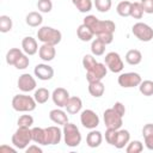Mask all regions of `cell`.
Returning <instances> with one entry per match:
<instances>
[{
    "instance_id": "1",
    "label": "cell",
    "mask_w": 153,
    "mask_h": 153,
    "mask_svg": "<svg viewBox=\"0 0 153 153\" xmlns=\"http://www.w3.org/2000/svg\"><path fill=\"white\" fill-rule=\"evenodd\" d=\"M84 24H86L94 33V36H98L104 32H115L116 25L111 20H99L96 16L88 14L84 18Z\"/></svg>"
},
{
    "instance_id": "2",
    "label": "cell",
    "mask_w": 153,
    "mask_h": 153,
    "mask_svg": "<svg viewBox=\"0 0 153 153\" xmlns=\"http://www.w3.org/2000/svg\"><path fill=\"white\" fill-rule=\"evenodd\" d=\"M37 102L33 97L26 94H16L12 98V108L18 112H30L36 109Z\"/></svg>"
},
{
    "instance_id": "3",
    "label": "cell",
    "mask_w": 153,
    "mask_h": 153,
    "mask_svg": "<svg viewBox=\"0 0 153 153\" xmlns=\"http://www.w3.org/2000/svg\"><path fill=\"white\" fill-rule=\"evenodd\" d=\"M37 38L42 43H48L56 45L62 39V33L57 29H54L51 26H42L37 31Z\"/></svg>"
},
{
    "instance_id": "4",
    "label": "cell",
    "mask_w": 153,
    "mask_h": 153,
    "mask_svg": "<svg viewBox=\"0 0 153 153\" xmlns=\"http://www.w3.org/2000/svg\"><path fill=\"white\" fill-rule=\"evenodd\" d=\"M32 141L31 129L26 127H18V129L12 135V143L18 149H25Z\"/></svg>"
},
{
    "instance_id": "5",
    "label": "cell",
    "mask_w": 153,
    "mask_h": 153,
    "mask_svg": "<svg viewBox=\"0 0 153 153\" xmlns=\"http://www.w3.org/2000/svg\"><path fill=\"white\" fill-rule=\"evenodd\" d=\"M63 139H65V143L68 147H76L80 145L81 142V134L79 128L73 124V123H66L63 126Z\"/></svg>"
},
{
    "instance_id": "6",
    "label": "cell",
    "mask_w": 153,
    "mask_h": 153,
    "mask_svg": "<svg viewBox=\"0 0 153 153\" xmlns=\"http://www.w3.org/2000/svg\"><path fill=\"white\" fill-rule=\"evenodd\" d=\"M131 32L141 42H149L153 38V29L149 25H147L146 23L139 22V23L134 24L131 27Z\"/></svg>"
},
{
    "instance_id": "7",
    "label": "cell",
    "mask_w": 153,
    "mask_h": 153,
    "mask_svg": "<svg viewBox=\"0 0 153 153\" xmlns=\"http://www.w3.org/2000/svg\"><path fill=\"white\" fill-rule=\"evenodd\" d=\"M103 118H104V123L106 128H111V129H120L123 124L122 121V116L114 109H106L103 114Z\"/></svg>"
},
{
    "instance_id": "8",
    "label": "cell",
    "mask_w": 153,
    "mask_h": 153,
    "mask_svg": "<svg viewBox=\"0 0 153 153\" xmlns=\"http://www.w3.org/2000/svg\"><path fill=\"white\" fill-rule=\"evenodd\" d=\"M118 85L124 87V88H130V87H135V86H139L142 81L141 79V75L139 73H135V72H128V73H122L120 74L118 79Z\"/></svg>"
},
{
    "instance_id": "9",
    "label": "cell",
    "mask_w": 153,
    "mask_h": 153,
    "mask_svg": "<svg viewBox=\"0 0 153 153\" xmlns=\"http://www.w3.org/2000/svg\"><path fill=\"white\" fill-rule=\"evenodd\" d=\"M104 61H105V65L106 67L112 72V73H120L122 72L123 69V61L120 56L118 53H115V51H110L105 55L104 57Z\"/></svg>"
},
{
    "instance_id": "10",
    "label": "cell",
    "mask_w": 153,
    "mask_h": 153,
    "mask_svg": "<svg viewBox=\"0 0 153 153\" xmlns=\"http://www.w3.org/2000/svg\"><path fill=\"white\" fill-rule=\"evenodd\" d=\"M86 72H87V74H86V79H87L88 82L100 81V80L106 75L108 67H106V65H104V63L97 62L92 68H90V69L86 71Z\"/></svg>"
},
{
    "instance_id": "11",
    "label": "cell",
    "mask_w": 153,
    "mask_h": 153,
    "mask_svg": "<svg viewBox=\"0 0 153 153\" xmlns=\"http://www.w3.org/2000/svg\"><path fill=\"white\" fill-rule=\"evenodd\" d=\"M80 122H81V124L85 128H87V129H94L99 124V117H98V115L93 110L86 109L80 115Z\"/></svg>"
},
{
    "instance_id": "12",
    "label": "cell",
    "mask_w": 153,
    "mask_h": 153,
    "mask_svg": "<svg viewBox=\"0 0 153 153\" xmlns=\"http://www.w3.org/2000/svg\"><path fill=\"white\" fill-rule=\"evenodd\" d=\"M18 87L23 92H30L36 88V80L31 74L24 73L18 79Z\"/></svg>"
},
{
    "instance_id": "13",
    "label": "cell",
    "mask_w": 153,
    "mask_h": 153,
    "mask_svg": "<svg viewBox=\"0 0 153 153\" xmlns=\"http://www.w3.org/2000/svg\"><path fill=\"white\" fill-rule=\"evenodd\" d=\"M44 129H45V145H57L61 141L63 133L59 127L51 126Z\"/></svg>"
},
{
    "instance_id": "14",
    "label": "cell",
    "mask_w": 153,
    "mask_h": 153,
    "mask_svg": "<svg viewBox=\"0 0 153 153\" xmlns=\"http://www.w3.org/2000/svg\"><path fill=\"white\" fill-rule=\"evenodd\" d=\"M35 75L39 79V80H50L54 76V69L53 67H50L49 65L45 63H38L36 65L35 69H33Z\"/></svg>"
},
{
    "instance_id": "15",
    "label": "cell",
    "mask_w": 153,
    "mask_h": 153,
    "mask_svg": "<svg viewBox=\"0 0 153 153\" xmlns=\"http://www.w3.org/2000/svg\"><path fill=\"white\" fill-rule=\"evenodd\" d=\"M51 98H53V102L55 105H57L59 108H63L69 98V93L66 88L63 87H57L51 93Z\"/></svg>"
},
{
    "instance_id": "16",
    "label": "cell",
    "mask_w": 153,
    "mask_h": 153,
    "mask_svg": "<svg viewBox=\"0 0 153 153\" xmlns=\"http://www.w3.org/2000/svg\"><path fill=\"white\" fill-rule=\"evenodd\" d=\"M38 55L39 57L45 61V62H49L51 60H54L55 55H56V50H55V45L53 44H48V43H43L39 49H38Z\"/></svg>"
},
{
    "instance_id": "17",
    "label": "cell",
    "mask_w": 153,
    "mask_h": 153,
    "mask_svg": "<svg viewBox=\"0 0 153 153\" xmlns=\"http://www.w3.org/2000/svg\"><path fill=\"white\" fill-rule=\"evenodd\" d=\"M22 48L23 51L26 55H35L38 51V45H37V41L31 37V36H26L23 38L22 41Z\"/></svg>"
},
{
    "instance_id": "18",
    "label": "cell",
    "mask_w": 153,
    "mask_h": 153,
    "mask_svg": "<svg viewBox=\"0 0 153 153\" xmlns=\"http://www.w3.org/2000/svg\"><path fill=\"white\" fill-rule=\"evenodd\" d=\"M65 108H66L68 114L75 115V114H78L81 110L82 102H81V99L79 97H69L67 103H66V105H65Z\"/></svg>"
},
{
    "instance_id": "19",
    "label": "cell",
    "mask_w": 153,
    "mask_h": 153,
    "mask_svg": "<svg viewBox=\"0 0 153 153\" xmlns=\"http://www.w3.org/2000/svg\"><path fill=\"white\" fill-rule=\"evenodd\" d=\"M49 118L56 123V124H61V126H65L66 123H68V116L67 114L61 110V109H54L49 112Z\"/></svg>"
},
{
    "instance_id": "20",
    "label": "cell",
    "mask_w": 153,
    "mask_h": 153,
    "mask_svg": "<svg viewBox=\"0 0 153 153\" xmlns=\"http://www.w3.org/2000/svg\"><path fill=\"white\" fill-rule=\"evenodd\" d=\"M102 141H103V135H102V133L98 131V130H94V129H92V130L87 134V136H86V143H87V146L91 147V148H96V147L100 146Z\"/></svg>"
},
{
    "instance_id": "21",
    "label": "cell",
    "mask_w": 153,
    "mask_h": 153,
    "mask_svg": "<svg viewBox=\"0 0 153 153\" xmlns=\"http://www.w3.org/2000/svg\"><path fill=\"white\" fill-rule=\"evenodd\" d=\"M129 140H130V134L128 130L126 129H118L117 130V135H116V141H115V147L121 149L123 148L124 146H127L129 143Z\"/></svg>"
},
{
    "instance_id": "22",
    "label": "cell",
    "mask_w": 153,
    "mask_h": 153,
    "mask_svg": "<svg viewBox=\"0 0 153 153\" xmlns=\"http://www.w3.org/2000/svg\"><path fill=\"white\" fill-rule=\"evenodd\" d=\"M142 136L145 145L149 151H153V123H147L142 128Z\"/></svg>"
},
{
    "instance_id": "23",
    "label": "cell",
    "mask_w": 153,
    "mask_h": 153,
    "mask_svg": "<svg viewBox=\"0 0 153 153\" xmlns=\"http://www.w3.org/2000/svg\"><path fill=\"white\" fill-rule=\"evenodd\" d=\"M76 35H78L79 39L82 41V42H88V41H91V39L93 38V36H94L93 31H92L86 24H84V23L78 26V29H76Z\"/></svg>"
},
{
    "instance_id": "24",
    "label": "cell",
    "mask_w": 153,
    "mask_h": 153,
    "mask_svg": "<svg viewBox=\"0 0 153 153\" xmlns=\"http://www.w3.org/2000/svg\"><path fill=\"white\" fill-rule=\"evenodd\" d=\"M105 91V86L104 84L100 81H93V82H88V92L91 96H93L94 98H99L104 94Z\"/></svg>"
},
{
    "instance_id": "25",
    "label": "cell",
    "mask_w": 153,
    "mask_h": 153,
    "mask_svg": "<svg viewBox=\"0 0 153 153\" xmlns=\"http://www.w3.org/2000/svg\"><path fill=\"white\" fill-rule=\"evenodd\" d=\"M141 60H142V54H141V51L137 50V49H130V50H128L127 54H126V61H127L129 65H131V66L139 65V63L141 62Z\"/></svg>"
},
{
    "instance_id": "26",
    "label": "cell",
    "mask_w": 153,
    "mask_h": 153,
    "mask_svg": "<svg viewBox=\"0 0 153 153\" xmlns=\"http://www.w3.org/2000/svg\"><path fill=\"white\" fill-rule=\"evenodd\" d=\"M25 22H26V24H27L29 26H31V27H36V26H39V25L42 24V22H43V17H42L41 13L33 11V12L27 13V16H26V18H25Z\"/></svg>"
},
{
    "instance_id": "27",
    "label": "cell",
    "mask_w": 153,
    "mask_h": 153,
    "mask_svg": "<svg viewBox=\"0 0 153 153\" xmlns=\"http://www.w3.org/2000/svg\"><path fill=\"white\" fill-rule=\"evenodd\" d=\"M31 134H32V141L39 145H45V129L39 128V127H35L31 129Z\"/></svg>"
},
{
    "instance_id": "28",
    "label": "cell",
    "mask_w": 153,
    "mask_h": 153,
    "mask_svg": "<svg viewBox=\"0 0 153 153\" xmlns=\"http://www.w3.org/2000/svg\"><path fill=\"white\" fill-rule=\"evenodd\" d=\"M22 55H23V51H22L19 48H12V49H10V50L7 51V54H6V62H7L8 65L14 66L16 62L18 61V59H19Z\"/></svg>"
},
{
    "instance_id": "29",
    "label": "cell",
    "mask_w": 153,
    "mask_h": 153,
    "mask_svg": "<svg viewBox=\"0 0 153 153\" xmlns=\"http://www.w3.org/2000/svg\"><path fill=\"white\" fill-rule=\"evenodd\" d=\"M72 2L81 13L90 12L92 10V6H93L92 0H72Z\"/></svg>"
},
{
    "instance_id": "30",
    "label": "cell",
    "mask_w": 153,
    "mask_h": 153,
    "mask_svg": "<svg viewBox=\"0 0 153 153\" xmlns=\"http://www.w3.org/2000/svg\"><path fill=\"white\" fill-rule=\"evenodd\" d=\"M105 45L106 44H104L100 39L94 38L92 41V43H91V53H92V55H94V56L103 55L104 51H105Z\"/></svg>"
},
{
    "instance_id": "31",
    "label": "cell",
    "mask_w": 153,
    "mask_h": 153,
    "mask_svg": "<svg viewBox=\"0 0 153 153\" xmlns=\"http://www.w3.org/2000/svg\"><path fill=\"white\" fill-rule=\"evenodd\" d=\"M49 97H50V93L44 87H39L38 90L35 91V94H33V98L38 104H44L49 99Z\"/></svg>"
},
{
    "instance_id": "32",
    "label": "cell",
    "mask_w": 153,
    "mask_h": 153,
    "mask_svg": "<svg viewBox=\"0 0 153 153\" xmlns=\"http://www.w3.org/2000/svg\"><path fill=\"white\" fill-rule=\"evenodd\" d=\"M130 10H131V2L127 1V0L121 1L116 7V11L121 17H129L130 16Z\"/></svg>"
},
{
    "instance_id": "33",
    "label": "cell",
    "mask_w": 153,
    "mask_h": 153,
    "mask_svg": "<svg viewBox=\"0 0 153 153\" xmlns=\"http://www.w3.org/2000/svg\"><path fill=\"white\" fill-rule=\"evenodd\" d=\"M139 90L143 96H153V81L152 80H143L139 85Z\"/></svg>"
},
{
    "instance_id": "34",
    "label": "cell",
    "mask_w": 153,
    "mask_h": 153,
    "mask_svg": "<svg viewBox=\"0 0 153 153\" xmlns=\"http://www.w3.org/2000/svg\"><path fill=\"white\" fill-rule=\"evenodd\" d=\"M13 26V23H12V19L8 17V16H0V31L2 33H6L8 31H11Z\"/></svg>"
},
{
    "instance_id": "35",
    "label": "cell",
    "mask_w": 153,
    "mask_h": 153,
    "mask_svg": "<svg viewBox=\"0 0 153 153\" xmlns=\"http://www.w3.org/2000/svg\"><path fill=\"white\" fill-rule=\"evenodd\" d=\"M143 8L141 2H131V10H130V17L134 19H141L143 16Z\"/></svg>"
},
{
    "instance_id": "36",
    "label": "cell",
    "mask_w": 153,
    "mask_h": 153,
    "mask_svg": "<svg viewBox=\"0 0 153 153\" xmlns=\"http://www.w3.org/2000/svg\"><path fill=\"white\" fill-rule=\"evenodd\" d=\"M142 149H143V145L139 140H134V141L129 142L126 148L127 153H140V152H142Z\"/></svg>"
},
{
    "instance_id": "37",
    "label": "cell",
    "mask_w": 153,
    "mask_h": 153,
    "mask_svg": "<svg viewBox=\"0 0 153 153\" xmlns=\"http://www.w3.org/2000/svg\"><path fill=\"white\" fill-rule=\"evenodd\" d=\"M94 6L99 12L105 13L111 8V0H94Z\"/></svg>"
},
{
    "instance_id": "38",
    "label": "cell",
    "mask_w": 153,
    "mask_h": 153,
    "mask_svg": "<svg viewBox=\"0 0 153 153\" xmlns=\"http://www.w3.org/2000/svg\"><path fill=\"white\" fill-rule=\"evenodd\" d=\"M37 8L43 13H49L53 10V2L51 0H38Z\"/></svg>"
},
{
    "instance_id": "39",
    "label": "cell",
    "mask_w": 153,
    "mask_h": 153,
    "mask_svg": "<svg viewBox=\"0 0 153 153\" xmlns=\"http://www.w3.org/2000/svg\"><path fill=\"white\" fill-rule=\"evenodd\" d=\"M18 127H26L30 128L33 124V117L31 115H22L18 118Z\"/></svg>"
},
{
    "instance_id": "40",
    "label": "cell",
    "mask_w": 153,
    "mask_h": 153,
    "mask_svg": "<svg viewBox=\"0 0 153 153\" xmlns=\"http://www.w3.org/2000/svg\"><path fill=\"white\" fill-rule=\"evenodd\" d=\"M117 130L118 129H111V128H106V131H105V141L114 146L115 145V141H116V135H117Z\"/></svg>"
},
{
    "instance_id": "41",
    "label": "cell",
    "mask_w": 153,
    "mask_h": 153,
    "mask_svg": "<svg viewBox=\"0 0 153 153\" xmlns=\"http://www.w3.org/2000/svg\"><path fill=\"white\" fill-rule=\"evenodd\" d=\"M96 63H97V61H96V59L93 57V55L87 54V55H85V56L82 57V66H84V68H85L86 71H88L90 68H92Z\"/></svg>"
},
{
    "instance_id": "42",
    "label": "cell",
    "mask_w": 153,
    "mask_h": 153,
    "mask_svg": "<svg viewBox=\"0 0 153 153\" xmlns=\"http://www.w3.org/2000/svg\"><path fill=\"white\" fill-rule=\"evenodd\" d=\"M29 63H30V60H29L27 55H26V54H23V55L18 59V61L16 62L14 67H16L17 69H25V68L29 66Z\"/></svg>"
},
{
    "instance_id": "43",
    "label": "cell",
    "mask_w": 153,
    "mask_h": 153,
    "mask_svg": "<svg viewBox=\"0 0 153 153\" xmlns=\"http://www.w3.org/2000/svg\"><path fill=\"white\" fill-rule=\"evenodd\" d=\"M98 39H100L104 44H110L114 39V32H104V33H100L97 36Z\"/></svg>"
},
{
    "instance_id": "44",
    "label": "cell",
    "mask_w": 153,
    "mask_h": 153,
    "mask_svg": "<svg viewBox=\"0 0 153 153\" xmlns=\"http://www.w3.org/2000/svg\"><path fill=\"white\" fill-rule=\"evenodd\" d=\"M140 2L142 5L145 13H148V14L153 13V0H141Z\"/></svg>"
},
{
    "instance_id": "45",
    "label": "cell",
    "mask_w": 153,
    "mask_h": 153,
    "mask_svg": "<svg viewBox=\"0 0 153 153\" xmlns=\"http://www.w3.org/2000/svg\"><path fill=\"white\" fill-rule=\"evenodd\" d=\"M122 117L124 116V114H126V108H124V105L121 103V102H116L115 104H114V106H112Z\"/></svg>"
},
{
    "instance_id": "46",
    "label": "cell",
    "mask_w": 153,
    "mask_h": 153,
    "mask_svg": "<svg viewBox=\"0 0 153 153\" xmlns=\"http://www.w3.org/2000/svg\"><path fill=\"white\" fill-rule=\"evenodd\" d=\"M31 152H37V153H42V148L36 146V145H32V146H29L26 147V153H31Z\"/></svg>"
},
{
    "instance_id": "47",
    "label": "cell",
    "mask_w": 153,
    "mask_h": 153,
    "mask_svg": "<svg viewBox=\"0 0 153 153\" xmlns=\"http://www.w3.org/2000/svg\"><path fill=\"white\" fill-rule=\"evenodd\" d=\"M4 152H12V153H16V149L10 147V146H6V145H2L0 147V153H4Z\"/></svg>"
}]
</instances>
